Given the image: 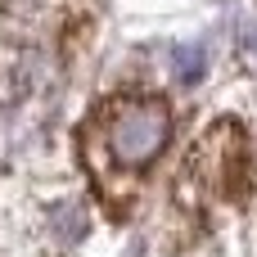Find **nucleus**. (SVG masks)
<instances>
[{
  "instance_id": "1",
  "label": "nucleus",
  "mask_w": 257,
  "mask_h": 257,
  "mask_svg": "<svg viewBox=\"0 0 257 257\" xmlns=\"http://www.w3.org/2000/svg\"><path fill=\"white\" fill-rule=\"evenodd\" d=\"M172 136V113L167 104L154 99H131L122 108H113V117L104 122V149L117 167H145L163 154Z\"/></svg>"
},
{
  "instance_id": "2",
  "label": "nucleus",
  "mask_w": 257,
  "mask_h": 257,
  "mask_svg": "<svg viewBox=\"0 0 257 257\" xmlns=\"http://www.w3.org/2000/svg\"><path fill=\"white\" fill-rule=\"evenodd\" d=\"M203 68H208V54H203L199 45H176V50H172V72H176V81H199Z\"/></svg>"
}]
</instances>
